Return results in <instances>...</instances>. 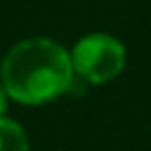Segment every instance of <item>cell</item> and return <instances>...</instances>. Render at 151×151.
I'll list each match as a JSON object with an SVG mask.
<instances>
[{"label":"cell","mask_w":151,"mask_h":151,"mask_svg":"<svg viewBox=\"0 0 151 151\" xmlns=\"http://www.w3.org/2000/svg\"><path fill=\"white\" fill-rule=\"evenodd\" d=\"M5 106H7V104H5V92H2V87H0V113L5 111Z\"/></svg>","instance_id":"obj_4"},{"label":"cell","mask_w":151,"mask_h":151,"mask_svg":"<svg viewBox=\"0 0 151 151\" xmlns=\"http://www.w3.org/2000/svg\"><path fill=\"white\" fill-rule=\"evenodd\" d=\"M71 64L80 78H85L87 83L101 85L123 71L125 50L116 38L104 35V33H94V35L83 38L76 45Z\"/></svg>","instance_id":"obj_2"},{"label":"cell","mask_w":151,"mask_h":151,"mask_svg":"<svg viewBox=\"0 0 151 151\" xmlns=\"http://www.w3.org/2000/svg\"><path fill=\"white\" fill-rule=\"evenodd\" d=\"M7 94L21 104L50 101L73 85V64L59 42L33 38L14 45L0 66Z\"/></svg>","instance_id":"obj_1"},{"label":"cell","mask_w":151,"mask_h":151,"mask_svg":"<svg viewBox=\"0 0 151 151\" xmlns=\"http://www.w3.org/2000/svg\"><path fill=\"white\" fill-rule=\"evenodd\" d=\"M0 151H28L24 130L7 118H0Z\"/></svg>","instance_id":"obj_3"}]
</instances>
